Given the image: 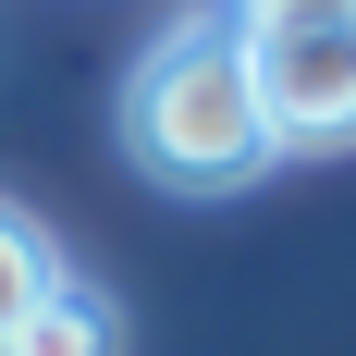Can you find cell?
Segmentation results:
<instances>
[{
  "label": "cell",
  "mask_w": 356,
  "mask_h": 356,
  "mask_svg": "<svg viewBox=\"0 0 356 356\" xmlns=\"http://www.w3.org/2000/svg\"><path fill=\"white\" fill-rule=\"evenodd\" d=\"M123 147L172 197H221V184L270 172V136H258V86H246V37L221 13H184L160 49L123 86Z\"/></svg>",
  "instance_id": "1"
},
{
  "label": "cell",
  "mask_w": 356,
  "mask_h": 356,
  "mask_svg": "<svg viewBox=\"0 0 356 356\" xmlns=\"http://www.w3.org/2000/svg\"><path fill=\"white\" fill-rule=\"evenodd\" d=\"M246 86H258V136L270 160L295 147H356V37H246Z\"/></svg>",
  "instance_id": "2"
},
{
  "label": "cell",
  "mask_w": 356,
  "mask_h": 356,
  "mask_svg": "<svg viewBox=\"0 0 356 356\" xmlns=\"http://www.w3.org/2000/svg\"><path fill=\"white\" fill-rule=\"evenodd\" d=\"M13 356H123V307H111L99 283H49V307H37L25 332H13Z\"/></svg>",
  "instance_id": "3"
},
{
  "label": "cell",
  "mask_w": 356,
  "mask_h": 356,
  "mask_svg": "<svg viewBox=\"0 0 356 356\" xmlns=\"http://www.w3.org/2000/svg\"><path fill=\"white\" fill-rule=\"evenodd\" d=\"M49 283H62V246L37 234L25 209H0V356H13V332L49 307Z\"/></svg>",
  "instance_id": "4"
},
{
  "label": "cell",
  "mask_w": 356,
  "mask_h": 356,
  "mask_svg": "<svg viewBox=\"0 0 356 356\" xmlns=\"http://www.w3.org/2000/svg\"><path fill=\"white\" fill-rule=\"evenodd\" d=\"M234 37H320V25H356V0H221Z\"/></svg>",
  "instance_id": "5"
},
{
  "label": "cell",
  "mask_w": 356,
  "mask_h": 356,
  "mask_svg": "<svg viewBox=\"0 0 356 356\" xmlns=\"http://www.w3.org/2000/svg\"><path fill=\"white\" fill-rule=\"evenodd\" d=\"M344 37H356V25H344Z\"/></svg>",
  "instance_id": "6"
}]
</instances>
